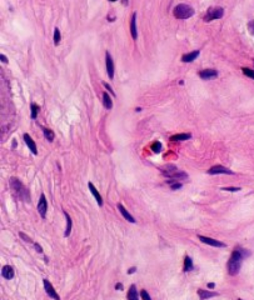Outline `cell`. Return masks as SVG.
<instances>
[{"label":"cell","mask_w":254,"mask_h":300,"mask_svg":"<svg viewBox=\"0 0 254 300\" xmlns=\"http://www.w3.org/2000/svg\"><path fill=\"white\" fill-rule=\"evenodd\" d=\"M151 150H153L155 154L160 153V150H161V143H160V141H154V143L151 144Z\"/></svg>","instance_id":"484cf974"},{"label":"cell","mask_w":254,"mask_h":300,"mask_svg":"<svg viewBox=\"0 0 254 300\" xmlns=\"http://www.w3.org/2000/svg\"><path fill=\"white\" fill-rule=\"evenodd\" d=\"M10 185L13 188V190L22 198V199H29V194H28V190L22 184V181L17 178H12L10 179Z\"/></svg>","instance_id":"277c9868"},{"label":"cell","mask_w":254,"mask_h":300,"mask_svg":"<svg viewBox=\"0 0 254 300\" xmlns=\"http://www.w3.org/2000/svg\"><path fill=\"white\" fill-rule=\"evenodd\" d=\"M190 138H192L190 134H177V135L170 136V140L172 141H184V140H188Z\"/></svg>","instance_id":"7402d4cb"},{"label":"cell","mask_w":254,"mask_h":300,"mask_svg":"<svg viewBox=\"0 0 254 300\" xmlns=\"http://www.w3.org/2000/svg\"><path fill=\"white\" fill-rule=\"evenodd\" d=\"M127 298H128V300H139V295H138V291H137L135 285H130Z\"/></svg>","instance_id":"d6986e66"},{"label":"cell","mask_w":254,"mask_h":300,"mask_svg":"<svg viewBox=\"0 0 254 300\" xmlns=\"http://www.w3.org/2000/svg\"><path fill=\"white\" fill-rule=\"evenodd\" d=\"M64 217L66 218V229H65L64 236H69V235H70V231H71V225H73V221H71V218L69 217V214H68L66 212H64Z\"/></svg>","instance_id":"44dd1931"},{"label":"cell","mask_w":254,"mask_h":300,"mask_svg":"<svg viewBox=\"0 0 254 300\" xmlns=\"http://www.w3.org/2000/svg\"><path fill=\"white\" fill-rule=\"evenodd\" d=\"M248 30H249V33H250L252 35H254V20H252V21L248 23Z\"/></svg>","instance_id":"f546056e"},{"label":"cell","mask_w":254,"mask_h":300,"mask_svg":"<svg viewBox=\"0 0 254 300\" xmlns=\"http://www.w3.org/2000/svg\"><path fill=\"white\" fill-rule=\"evenodd\" d=\"M135 270H137L135 268H130V269L128 270V274H133V273H135Z\"/></svg>","instance_id":"74e56055"},{"label":"cell","mask_w":254,"mask_h":300,"mask_svg":"<svg viewBox=\"0 0 254 300\" xmlns=\"http://www.w3.org/2000/svg\"><path fill=\"white\" fill-rule=\"evenodd\" d=\"M198 295L202 300H207L209 298H214L218 295V293H214V291H208V290H203V289H199L198 290Z\"/></svg>","instance_id":"ac0fdd59"},{"label":"cell","mask_w":254,"mask_h":300,"mask_svg":"<svg viewBox=\"0 0 254 300\" xmlns=\"http://www.w3.org/2000/svg\"><path fill=\"white\" fill-rule=\"evenodd\" d=\"M30 109H31V118L33 119H36V117H38V110H39V107L36 105V104H31L30 105Z\"/></svg>","instance_id":"83f0119b"},{"label":"cell","mask_w":254,"mask_h":300,"mask_svg":"<svg viewBox=\"0 0 254 300\" xmlns=\"http://www.w3.org/2000/svg\"><path fill=\"white\" fill-rule=\"evenodd\" d=\"M173 15L177 19L185 20V19H189L194 15V9L188 4H178L173 10Z\"/></svg>","instance_id":"3957f363"},{"label":"cell","mask_w":254,"mask_h":300,"mask_svg":"<svg viewBox=\"0 0 254 300\" xmlns=\"http://www.w3.org/2000/svg\"><path fill=\"white\" fill-rule=\"evenodd\" d=\"M117 289L120 290V289H122V284H117Z\"/></svg>","instance_id":"ab89813d"},{"label":"cell","mask_w":254,"mask_h":300,"mask_svg":"<svg viewBox=\"0 0 254 300\" xmlns=\"http://www.w3.org/2000/svg\"><path fill=\"white\" fill-rule=\"evenodd\" d=\"M242 71H243V74L247 75L248 78L254 79V70H253V69H249V68H242Z\"/></svg>","instance_id":"4316f807"},{"label":"cell","mask_w":254,"mask_h":300,"mask_svg":"<svg viewBox=\"0 0 254 300\" xmlns=\"http://www.w3.org/2000/svg\"><path fill=\"white\" fill-rule=\"evenodd\" d=\"M105 64H107V73L109 79H114V60L108 51L105 54Z\"/></svg>","instance_id":"ba28073f"},{"label":"cell","mask_w":254,"mask_h":300,"mask_svg":"<svg viewBox=\"0 0 254 300\" xmlns=\"http://www.w3.org/2000/svg\"><path fill=\"white\" fill-rule=\"evenodd\" d=\"M34 248L36 249V251H38V253H41V251H43V249H41V246H40L39 244H36V243L34 244Z\"/></svg>","instance_id":"e575fe53"},{"label":"cell","mask_w":254,"mask_h":300,"mask_svg":"<svg viewBox=\"0 0 254 300\" xmlns=\"http://www.w3.org/2000/svg\"><path fill=\"white\" fill-rule=\"evenodd\" d=\"M23 139H24V141H25V144L28 145V148H29V150L34 154V155H36L38 154V149H36V144L34 143V140L31 139V136L29 135V134H24L23 135Z\"/></svg>","instance_id":"8fae6325"},{"label":"cell","mask_w":254,"mask_h":300,"mask_svg":"<svg viewBox=\"0 0 254 300\" xmlns=\"http://www.w3.org/2000/svg\"><path fill=\"white\" fill-rule=\"evenodd\" d=\"M218 75V71L215 69H204L202 71H199V76L204 80H208V79H212V78H215Z\"/></svg>","instance_id":"7c38bea8"},{"label":"cell","mask_w":254,"mask_h":300,"mask_svg":"<svg viewBox=\"0 0 254 300\" xmlns=\"http://www.w3.org/2000/svg\"><path fill=\"white\" fill-rule=\"evenodd\" d=\"M43 284H44V289H45V291H46V294L51 298V299H54V300H60V298H59V295L56 294V291H55V289H54V286L49 283V280L48 279H44L43 280Z\"/></svg>","instance_id":"52a82bcc"},{"label":"cell","mask_w":254,"mask_h":300,"mask_svg":"<svg viewBox=\"0 0 254 300\" xmlns=\"http://www.w3.org/2000/svg\"><path fill=\"white\" fill-rule=\"evenodd\" d=\"M140 296H141V299H143V300H151L150 295H149V294H148V291H146V290H144V289L140 291Z\"/></svg>","instance_id":"f1b7e54d"},{"label":"cell","mask_w":254,"mask_h":300,"mask_svg":"<svg viewBox=\"0 0 254 300\" xmlns=\"http://www.w3.org/2000/svg\"><path fill=\"white\" fill-rule=\"evenodd\" d=\"M222 190H225V191H239L240 188H222Z\"/></svg>","instance_id":"1f68e13d"},{"label":"cell","mask_w":254,"mask_h":300,"mask_svg":"<svg viewBox=\"0 0 254 300\" xmlns=\"http://www.w3.org/2000/svg\"><path fill=\"white\" fill-rule=\"evenodd\" d=\"M199 56V50H194V51H190L188 54H184L182 56V61L183 63H192L193 60H195Z\"/></svg>","instance_id":"5bb4252c"},{"label":"cell","mask_w":254,"mask_h":300,"mask_svg":"<svg viewBox=\"0 0 254 300\" xmlns=\"http://www.w3.org/2000/svg\"><path fill=\"white\" fill-rule=\"evenodd\" d=\"M109 2H110V3H113V2H117V0H109Z\"/></svg>","instance_id":"60d3db41"},{"label":"cell","mask_w":254,"mask_h":300,"mask_svg":"<svg viewBox=\"0 0 254 300\" xmlns=\"http://www.w3.org/2000/svg\"><path fill=\"white\" fill-rule=\"evenodd\" d=\"M224 15V9L223 8H209L205 17H204V21L209 23L212 20H217V19H222Z\"/></svg>","instance_id":"5b68a950"},{"label":"cell","mask_w":254,"mask_h":300,"mask_svg":"<svg viewBox=\"0 0 254 300\" xmlns=\"http://www.w3.org/2000/svg\"><path fill=\"white\" fill-rule=\"evenodd\" d=\"M238 300H243V299H238Z\"/></svg>","instance_id":"b9f144b4"},{"label":"cell","mask_w":254,"mask_h":300,"mask_svg":"<svg viewBox=\"0 0 254 300\" xmlns=\"http://www.w3.org/2000/svg\"><path fill=\"white\" fill-rule=\"evenodd\" d=\"M198 239L204 243V244H208L210 246H214V248H225L227 244L219 241V240H215V239H212V238H208V236H203V235H198Z\"/></svg>","instance_id":"8992f818"},{"label":"cell","mask_w":254,"mask_h":300,"mask_svg":"<svg viewBox=\"0 0 254 300\" xmlns=\"http://www.w3.org/2000/svg\"><path fill=\"white\" fill-rule=\"evenodd\" d=\"M88 186H89V190H90V193H92V194H93V196L95 198V200H97L98 205H99V207H103V198H102V195L99 194V191L97 190V188L93 185V183H89V184H88Z\"/></svg>","instance_id":"4fadbf2b"},{"label":"cell","mask_w":254,"mask_h":300,"mask_svg":"<svg viewBox=\"0 0 254 300\" xmlns=\"http://www.w3.org/2000/svg\"><path fill=\"white\" fill-rule=\"evenodd\" d=\"M208 174H210V175H217V174H228V175H232L233 171L229 170V169L225 168V166L215 165V166H213V168H210V169L208 170Z\"/></svg>","instance_id":"30bf717a"},{"label":"cell","mask_w":254,"mask_h":300,"mask_svg":"<svg viewBox=\"0 0 254 300\" xmlns=\"http://www.w3.org/2000/svg\"><path fill=\"white\" fill-rule=\"evenodd\" d=\"M46 210H48V203H46V198L44 196V194L40 195L39 199V204H38V212L40 214V217L44 219L46 217Z\"/></svg>","instance_id":"9c48e42d"},{"label":"cell","mask_w":254,"mask_h":300,"mask_svg":"<svg viewBox=\"0 0 254 300\" xmlns=\"http://www.w3.org/2000/svg\"><path fill=\"white\" fill-rule=\"evenodd\" d=\"M0 59H2V61H3V63H8V58H7L5 55H3V54L0 55Z\"/></svg>","instance_id":"d590c367"},{"label":"cell","mask_w":254,"mask_h":300,"mask_svg":"<svg viewBox=\"0 0 254 300\" xmlns=\"http://www.w3.org/2000/svg\"><path fill=\"white\" fill-rule=\"evenodd\" d=\"M160 170H161V173L166 176V178H169L170 180H182V179H187L188 178V175L184 173V171H182V170H178V168L177 166H174V165H172V164H169V165H165L164 168H160Z\"/></svg>","instance_id":"7a4b0ae2"},{"label":"cell","mask_w":254,"mask_h":300,"mask_svg":"<svg viewBox=\"0 0 254 300\" xmlns=\"http://www.w3.org/2000/svg\"><path fill=\"white\" fill-rule=\"evenodd\" d=\"M130 33H132V36L133 39L135 40L138 38V30H137V14L134 13L133 17H132V21H130Z\"/></svg>","instance_id":"2e32d148"},{"label":"cell","mask_w":254,"mask_h":300,"mask_svg":"<svg viewBox=\"0 0 254 300\" xmlns=\"http://www.w3.org/2000/svg\"><path fill=\"white\" fill-rule=\"evenodd\" d=\"M19 235H20V236H22L23 239H25V241H31V239H30L29 236H26V235H25L24 233H19Z\"/></svg>","instance_id":"836d02e7"},{"label":"cell","mask_w":254,"mask_h":300,"mask_svg":"<svg viewBox=\"0 0 254 300\" xmlns=\"http://www.w3.org/2000/svg\"><path fill=\"white\" fill-rule=\"evenodd\" d=\"M103 105H104V108H105V109H108V110H110V109L113 108V102H112V98L109 96V94H108V93H104V94H103Z\"/></svg>","instance_id":"ffe728a7"},{"label":"cell","mask_w":254,"mask_h":300,"mask_svg":"<svg viewBox=\"0 0 254 300\" xmlns=\"http://www.w3.org/2000/svg\"><path fill=\"white\" fill-rule=\"evenodd\" d=\"M43 133H44V136L46 138V140L48 141H53L54 140V133L50 130V129H48V128H43Z\"/></svg>","instance_id":"cb8c5ba5"},{"label":"cell","mask_w":254,"mask_h":300,"mask_svg":"<svg viewBox=\"0 0 254 300\" xmlns=\"http://www.w3.org/2000/svg\"><path fill=\"white\" fill-rule=\"evenodd\" d=\"M60 40H61V35H60V30H59L58 28H55V29H54V44H55V45H59V43H60Z\"/></svg>","instance_id":"d4e9b609"},{"label":"cell","mask_w":254,"mask_h":300,"mask_svg":"<svg viewBox=\"0 0 254 300\" xmlns=\"http://www.w3.org/2000/svg\"><path fill=\"white\" fill-rule=\"evenodd\" d=\"M208 288H209V289H214V288H215V284H214V283H209V284H208Z\"/></svg>","instance_id":"f35d334b"},{"label":"cell","mask_w":254,"mask_h":300,"mask_svg":"<svg viewBox=\"0 0 254 300\" xmlns=\"http://www.w3.org/2000/svg\"><path fill=\"white\" fill-rule=\"evenodd\" d=\"M122 4H123L124 7H128V4H129V0H122Z\"/></svg>","instance_id":"8d00e7d4"},{"label":"cell","mask_w":254,"mask_h":300,"mask_svg":"<svg viewBox=\"0 0 254 300\" xmlns=\"http://www.w3.org/2000/svg\"><path fill=\"white\" fill-rule=\"evenodd\" d=\"M2 275H3L5 279L10 280V279L14 278V269H13L10 265H5V266L2 269Z\"/></svg>","instance_id":"e0dca14e"},{"label":"cell","mask_w":254,"mask_h":300,"mask_svg":"<svg viewBox=\"0 0 254 300\" xmlns=\"http://www.w3.org/2000/svg\"><path fill=\"white\" fill-rule=\"evenodd\" d=\"M192 269H193V260H192L190 256L185 255V258H184V271L187 273V271H190Z\"/></svg>","instance_id":"603a6c76"},{"label":"cell","mask_w":254,"mask_h":300,"mask_svg":"<svg viewBox=\"0 0 254 300\" xmlns=\"http://www.w3.org/2000/svg\"><path fill=\"white\" fill-rule=\"evenodd\" d=\"M170 188L173 190H177V189H180L182 188V184L180 183H170Z\"/></svg>","instance_id":"4dcf8cb0"},{"label":"cell","mask_w":254,"mask_h":300,"mask_svg":"<svg viewBox=\"0 0 254 300\" xmlns=\"http://www.w3.org/2000/svg\"><path fill=\"white\" fill-rule=\"evenodd\" d=\"M118 209H119V212H120V214L124 217V219L125 220H128L129 223H135V219H134V217H132L130 215V213L124 208V205L123 204H118Z\"/></svg>","instance_id":"9a60e30c"},{"label":"cell","mask_w":254,"mask_h":300,"mask_svg":"<svg viewBox=\"0 0 254 300\" xmlns=\"http://www.w3.org/2000/svg\"><path fill=\"white\" fill-rule=\"evenodd\" d=\"M247 255H249V253L243 249H237L233 251V254L228 261V273L230 275H237L239 273V270L242 268V263Z\"/></svg>","instance_id":"6da1fadb"},{"label":"cell","mask_w":254,"mask_h":300,"mask_svg":"<svg viewBox=\"0 0 254 300\" xmlns=\"http://www.w3.org/2000/svg\"><path fill=\"white\" fill-rule=\"evenodd\" d=\"M104 86H105V88H107V90H108V91H109V93H110V94H113V95H114V96H115V93H114V90H113V89H112V86H110V85H109V84H107V83H105V84H104Z\"/></svg>","instance_id":"d6a6232c"}]
</instances>
